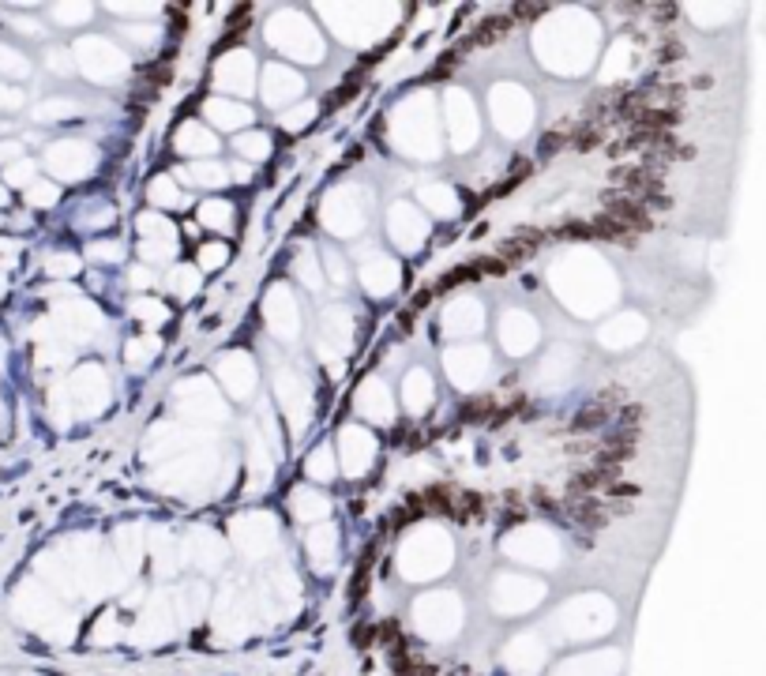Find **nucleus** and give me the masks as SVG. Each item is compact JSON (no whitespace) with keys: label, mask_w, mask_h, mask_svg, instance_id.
I'll use <instances>...</instances> for the list:
<instances>
[{"label":"nucleus","mask_w":766,"mask_h":676,"mask_svg":"<svg viewBox=\"0 0 766 676\" xmlns=\"http://www.w3.org/2000/svg\"><path fill=\"white\" fill-rule=\"evenodd\" d=\"M511 30V19L507 15H496V19H488V23H481L474 34H469V46H492L496 38H503Z\"/></svg>","instance_id":"nucleus-6"},{"label":"nucleus","mask_w":766,"mask_h":676,"mask_svg":"<svg viewBox=\"0 0 766 676\" xmlns=\"http://www.w3.org/2000/svg\"><path fill=\"white\" fill-rule=\"evenodd\" d=\"M485 413H492V398H474L462 406V417L466 421H485Z\"/></svg>","instance_id":"nucleus-10"},{"label":"nucleus","mask_w":766,"mask_h":676,"mask_svg":"<svg viewBox=\"0 0 766 676\" xmlns=\"http://www.w3.org/2000/svg\"><path fill=\"white\" fill-rule=\"evenodd\" d=\"M612 177L623 184V192H628L635 203L647 200V203L658 207V211H669V207H673V200L665 195V177H661V173H654V169H642V166H639V169H616Z\"/></svg>","instance_id":"nucleus-1"},{"label":"nucleus","mask_w":766,"mask_h":676,"mask_svg":"<svg viewBox=\"0 0 766 676\" xmlns=\"http://www.w3.org/2000/svg\"><path fill=\"white\" fill-rule=\"evenodd\" d=\"M545 241V233L541 230H522L519 237H511V241H503L500 245V259L503 264H515V259H526L533 248H538Z\"/></svg>","instance_id":"nucleus-4"},{"label":"nucleus","mask_w":766,"mask_h":676,"mask_svg":"<svg viewBox=\"0 0 766 676\" xmlns=\"http://www.w3.org/2000/svg\"><path fill=\"white\" fill-rule=\"evenodd\" d=\"M477 271H485V275H503L507 264H503L500 256H485V259H477Z\"/></svg>","instance_id":"nucleus-13"},{"label":"nucleus","mask_w":766,"mask_h":676,"mask_svg":"<svg viewBox=\"0 0 766 676\" xmlns=\"http://www.w3.org/2000/svg\"><path fill=\"white\" fill-rule=\"evenodd\" d=\"M474 275H477V264H474V267L455 271V275H447V278L440 282V290H451V286H458V282H466V278H474Z\"/></svg>","instance_id":"nucleus-14"},{"label":"nucleus","mask_w":766,"mask_h":676,"mask_svg":"<svg viewBox=\"0 0 766 676\" xmlns=\"http://www.w3.org/2000/svg\"><path fill=\"white\" fill-rule=\"evenodd\" d=\"M642 417H647V410H642V406H628V410H620V429H639Z\"/></svg>","instance_id":"nucleus-11"},{"label":"nucleus","mask_w":766,"mask_h":676,"mask_svg":"<svg viewBox=\"0 0 766 676\" xmlns=\"http://www.w3.org/2000/svg\"><path fill=\"white\" fill-rule=\"evenodd\" d=\"M609 417V406H601V402H590L586 410H578V417L571 421L575 432H586V429H597V424H605Z\"/></svg>","instance_id":"nucleus-8"},{"label":"nucleus","mask_w":766,"mask_h":676,"mask_svg":"<svg viewBox=\"0 0 766 676\" xmlns=\"http://www.w3.org/2000/svg\"><path fill=\"white\" fill-rule=\"evenodd\" d=\"M586 230H590V237H601V241H612V245H623V248L635 245V233L623 222H616L612 214H597L594 222H586Z\"/></svg>","instance_id":"nucleus-3"},{"label":"nucleus","mask_w":766,"mask_h":676,"mask_svg":"<svg viewBox=\"0 0 766 676\" xmlns=\"http://www.w3.org/2000/svg\"><path fill=\"white\" fill-rule=\"evenodd\" d=\"M481 504H485L481 496H462V504H458V519H474V515H481Z\"/></svg>","instance_id":"nucleus-12"},{"label":"nucleus","mask_w":766,"mask_h":676,"mask_svg":"<svg viewBox=\"0 0 766 676\" xmlns=\"http://www.w3.org/2000/svg\"><path fill=\"white\" fill-rule=\"evenodd\" d=\"M379 639H383V642H398V639H402V635H398V624H395V620H387V624L379 628Z\"/></svg>","instance_id":"nucleus-16"},{"label":"nucleus","mask_w":766,"mask_h":676,"mask_svg":"<svg viewBox=\"0 0 766 676\" xmlns=\"http://www.w3.org/2000/svg\"><path fill=\"white\" fill-rule=\"evenodd\" d=\"M147 79H155V83L169 79V64H158V68H150V72H147Z\"/></svg>","instance_id":"nucleus-17"},{"label":"nucleus","mask_w":766,"mask_h":676,"mask_svg":"<svg viewBox=\"0 0 766 676\" xmlns=\"http://www.w3.org/2000/svg\"><path fill=\"white\" fill-rule=\"evenodd\" d=\"M515 15H522V19H538V15H541V8H533V4H522V8H515Z\"/></svg>","instance_id":"nucleus-18"},{"label":"nucleus","mask_w":766,"mask_h":676,"mask_svg":"<svg viewBox=\"0 0 766 676\" xmlns=\"http://www.w3.org/2000/svg\"><path fill=\"white\" fill-rule=\"evenodd\" d=\"M421 500L429 504V511H440V515H451V511H455V493H451V485H432V488H424Z\"/></svg>","instance_id":"nucleus-7"},{"label":"nucleus","mask_w":766,"mask_h":676,"mask_svg":"<svg viewBox=\"0 0 766 676\" xmlns=\"http://www.w3.org/2000/svg\"><path fill=\"white\" fill-rule=\"evenodd\" d=\"M567 519L578 522V526H590V530H601L609 522V511L601 500H578V504L567 507Z\"/></svg>","instance_id":"nucleus-5"},{"label":"nucleus","mask_w":766,"mask_h":676,"mask_svg":"<svg viewBox=\"0 0 766 676\" xmlns=\"http://www.w3.org/2000/svg\"><path fill=\"white\" fill-rule=\"evenodd\" d=\"M597 143H601V128L594 121H586L583 128H578V136H575V147L578 150H594Z\"/></svg>","instance_id":"nucleus-9"},{"label":"nucleus","mask_w":766,"mask_h":676,"mask_svg":"<svg viewBox=\"0 0 766 676\" xmlns=\"http://www.w3.org/2000/svg\"><path fill=\"white\" fill-rule=\"evenodd\" d=\"M601 203L609 207L605 214H612L616 222H623L631 233H642V230H650V226H654V214L642 203H635L628 192H605V195H601Z\"/></svg>","instance_id":"nucleus-2"},{"label":"nucleus","mask_w":766,"mask_h":676,"mask_svg":"<svg viewBox=\"0 0 766 676\" xmlns=\"http://www.w3.org/2000/svg\"><path fill=\"white\" fill-rule=\"evenodd\" d=\"M507 519H522V496L507 493Z\"/></svg>","instance_id":"nucleus-15"}]
</instances>
